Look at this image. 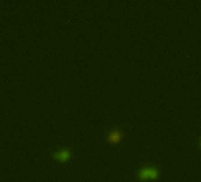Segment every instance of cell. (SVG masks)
Instances as JSON below:
<instances>
[{
  "mask_svg": "<svg viewBox=\"0 0 201 182\" xmlns=\"http://www.w3.org/2000/svg\"><path fill=\"white\" fill-rule=\"evenodd\" d=\"M122 137V134H121V131H119V129H115V130H113L111 132H109L108 135V140L110 142H117Z\"/></svg>",
  "mask_w": 201,
  "mask_h": 182,
  "instance_id": "2",
  "label": "cell"
},
{
  "mask_svg": "<svg viewBox=\"0 0 201 182\" xmlns=\"http://www.w3.org/2000/svg\"><path fill=\"white\" fill-rule=\"evenodd\" d=\"M157 175V169L155 167H145L139 172V176L141 179L145 177H155Z\"/></svg>",
  "mask_w": 201,
  "mask_h": 182,
  "instance_id": "1",
  "label": "cell"
},
{
  "mask_svg": "<svg viewBox=\"0 0 201 182\" xmlns=\"http://www.w3.org/2000/svg\"><path fill=\"white\" fill-rule=\"evenodd\" d=\"M69 154H70L69 149H62V150H59V152L55 153L53 156L57 157V158H61V160H65V158L69 157Z\"/></svg>",
  "mask_w": 201,
  "mask_h": 182,
  "instance_id": "3",
  "label": "cell"
}]
</instances>
